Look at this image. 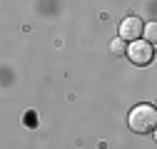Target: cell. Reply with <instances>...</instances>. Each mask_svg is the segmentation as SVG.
Returning a JSON list of instances; mask_svg holds the SVG:
<instances>
[{"instance_id":"6da1fadb","label":"cell","mask_w":157,"mask_h":149,"mask_svg":"<svg viewBox=\"0 0 157 149\" xmlns=\"http://www.w3.org/2000/svg\"><path fill=\"white\" fill-rule=\"evenodd\" d=\"M127 124L135 134H150L157 129V109L152 104H137L132 107L130 117H127Z\"/></svg>"},{"instance_id":"7a4b0ae2","label":"cell","mask_w":157,"mask_h":149,"mask_svg":"<svg viewBox=\"0 0 157 149\" xmlns=\"http://www.w3.org/2000/svg\"><path fill=\"white\" fill-rule=\"evenodd\" d=\"M127 57H130L132 65L145 67V65H150L152 57H155V47H152V42H147V40H142V37H140V40L130 42V47H127Z\"/></svg>"},{"instance_id":"3957f363","label":"cell","mask_w":157,"mask_h":149,"mask_svg":"<svg viewBox=\"0 0 157 149\" xmlns=\"http://www.w3.org/2000/svg\"><path fill=\"white\" fill-rule=\"evenodd\" d=\"M145 32V25H142V20L137 15H130V17H125V20L120 23V37L125 42H135V40H140V35Z\"/></svg>"},{"instance_id":"277c9868","label":"cell","mask_w":157,"mask_h":149,"mask_svg":"<svg viewBox=\"0 0 157 149\" xmlns=\"http://www.w3.org/2000/svg\"><path fill=\"white\" fill-rule=\"evenodd\" d=\"M145 40L147 42H152V45H157V20H152V23H147L145 25Z\"/></svg>"},{"instance_id":"5b68a950","label":"cell","mask_w":157,"mask_h":149,"mask_svg":"<svg viewBox=\"0 0 157 149\" xmlns=\"http://www.w3.org/2000/svg\"><path fill=\"white\" fill-rule=\"evenodd\" d=\"M127 47H130V45L122 40V37H117V40H112V42H110V50H112L115 55H127Z\"/></svg>"},{"instance_id":"8992f818","label":"cell","mask_w":157,"mask_h":149,"mask_svg":"<svg viewBox=\"0 0 157 149\" xmlns=\"http://www.w3.org/2000/svg\"><path fill=\"white\" fill-rule=\"evenodd\" d=\"M155 142H157V129H155Z\"/></svg>"}]
</instances>
